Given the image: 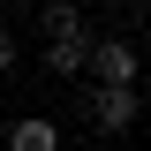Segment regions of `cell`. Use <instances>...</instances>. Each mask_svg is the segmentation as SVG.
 <instances>
[{
  "label": "cell",
  "instance_id": "ba28073f",
  "mask_svg": "<svg viewBox=\"0 0 151 151\" xmlns=\"http://www.w3.org/2000/svg\"><path fill=\"white\" fill-rule=\"evenodd\" d=\"M0 15H8V0H0Z\"/></svg>",
  "mask_w": 151,
  "mask_h": 151
},
{
  "label": "cell",
  "instance_id": "5b68a950",
  "mask_svg": "<svg viewBox=\"0 0 151 151\" xmlns=\"http://www.w3.org/2000/svg\"><path fill=\"white\" fill-rule=\"evenodd\" d=\"M38 30H45V38H91V30H83V8H76V0H45Z\"/></svg>",
  "mask_w": 151,
  "mask_h": 151
},
{
  "label": "cell",
  "instance_id": "52a82bcc",
  "mask_svg": "<svg viewBox=\"0 0 151 151\" xmlns=\"http://www.w3.org/2000/svg\"><path fill=\"white\" fill-rule=\"evenodd\" d=\"M144 121H151V98H144Z\"/></svg>",
  "mask_w": 151,
  "mask_h": 151
},
{
  "label": "cell",
  "instance_id": "8992f818",
  "mask_svg": "<svg viewBox=\"0 0 151 151\" xmlns=\"http://www.w3.org/2000/svg\"><path fill=\"white\" fill-rule=\"evenodd\" d=\"M15 68V30H8V23H0V76Z\"/></svg>",
  "mask_w": 151,
  "mask_h": 151
},
{
  "label": "cell",
  "instance_id": "277c9868",
  "mask_svg": "<svg viewBox=\"0 0 151 151\" xmlns=\"http://www.w3.org/2000/svg\"><path fill=\"white\" fill-rule=\"evenodd\" d=\"M83 53H91V38H53V45H45V76L76 83V76H83Z\"/></svg>",
  "mask_w": 151,
  "mask_h": 151
},
{
  "label": "cell",
  "instance_id": "3957f363",
  "mask_svg": "<svg viewBox=\"0 0 151 151\" xmlns=\"http://www.w3.org/2000/svg\"><path fill=\"white\" fill-rule=\"evenodd\" d=\"M8 151H60V129L45 113H23V121H8Z\"/></svg>",
  "mask_w": 151,
  "mask_h": 151
},
{
  "label": "cell",
  "instance_id": "6da1fadb",
  "mask_svg": "<svg viewBox=\"0 0 151 151\" xmlns=\"http://www.w3.org/2000/svg\"><path fill=\"white\" fill-rule=\"evenodd\" d=\"M136 113H144V98H136V83H91V121L106 136L136 129Z\"/></svg>",
  "mask_w": 151,
  "mask_h": 151
},
{
  "label": "cell",
  "instance_id": "7a4b0ae2",
  "mask_svg": "<svg viewBox=\"0 0 151 151\" xmlns=\"http://www.w3.org/2000/svg\"><path fill=\"white\" fill-rule=\"evenodd\" d=\"M83 68H91V83H136V45L129 38H98L83 53Z\"/></svg>",
  "mask_w": 151,
  "mask_h": 151
}]
</instances>
